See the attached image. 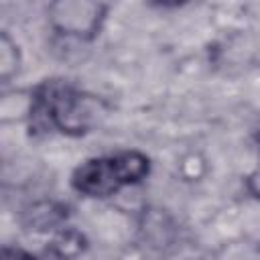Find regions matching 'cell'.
Returning <instances> with one entry per match:
<instances>
[{
	"label": "cell",
	"mask_w": 260,
	"mask_h": 260,
	"mask_svg": "<svg viewBox=\"0 0 260 260\" xmlns=\"http://www.w3.org/2000/svg\"><path fill=\"white\" fill-rule=\"evenodd\" d=\"M37 114H43L49 126L61 134L83 136L104 122L108 116V106L104 100L91 93L69 85L51 83L37 89Z\"/></svg>",
	"instance_id": "obj_2"
},
{
	"label": "cell",
	"mask_w": 260,
	"mask_h": 260,
	"mask_svg": "<svg viewBox=\"0 0 260 260\" xmlns=\"http://www.w3.org/2000/svg\"><path fill=\"white\" fill-rule=\"evenodd\" d=\"M37 114V89H10L0 98V122L14 124L32 120Z\"/></svg>",
	"instance_id": "obj_5"
},
{
	"label": "cell",
	"mask_w": 260,
	"mask_h": 260,
	"mask_svg": "<svg viewBox=\"0 0 260 260\" xmlns=\"http://www.w3.org/2000/svg\"><path fill=\"white\" fill-rule=\"evenodd\" d=\"M108 6L93 0H55L47 6V20L57 35L91 41L106 22Z\"/></svg>",
	"instance_id": "obj_3"
},
{
	"label": "cell",
	"mask_w": 260,
	"mask_h": 260,
	"mask_svg": "<svg viewBox=\"0 0 260 260\" xmlns=\"http://www.w3.org/2000/svg\"><path fill=\"white\" fill-rule=\"evenodd\" d=\"M179 173L185 181H199L207 173V160L199 152H187L179 162Z\"/></svg>",
	"instance_id": "obj_8"
},
{
	"label": "cell",
	"mask_w": 260,
	"mask_h": 260,
	"mask_svg": "<svg viewBox=\"0 0 260 260\" xmlns=\"http://www.w3.org/2000/svg\"><path fill=\"white\" fill-rule=\"evenodd\" d=\"M246 189H248V193H250L254 199L260 201V165H256V167L248 173V177H246Z\"/></svg>",
	"instance_id": "obj_9"
},
{
	"label": "cell",
	"mask_w": 260,
	"mask_h": 260,
	"mask_svg": "<svg viewBox=\"0 0 260 260\" xmlns=\"http://www.w3.org/2000/svg\"><path fill=\"white\" fill-rule=\"evenodd\" d=\"M22 221L26 225V230L32 232H57L65 225L67 221V209L57 203V201H35L30 203L24 213H22Z\"/></svg>",
	"instance_id": "obj_4"
},
{
	"label": "cell",
	"mask_w": 260,
	"mask_h": 260,
	"mask_svg": "<svg viewBox=\"0 0 260 260\" xmlns=\"http://www.w3.org/2000/svg\"><path fill=\"white\" fill-rule=\"evenodd\" d=\"M2 260H35L28 252L18 250V248H4L2 250Z\"/></svg>",
	"instance_id": "obj_10"
},
{
	"label": "cell",
	"mask_w": 260,
	"mask_h": 260,
	"mask_svg": "<svg viewBox=\"0 0 260 260\" xmlns=\"http://www.w3.org/2000/svg\"><path fill=\"white\" fill-rule=\"evenodd\" d=\"M85 248H87L85 236L79 230L71 228V225H63L61 230H57V232L51 234L49 250L59 260H75L77 256L83 254Z\"/></svg>",
	"instance_id": "obj_6"
},
{
	"label": "cell",
	"mask_w": 260,
	"mask_h": 260,
	"mask_svg": "<svg viewBox=\"0 0 260 260\" xmlns=\"http://www.w3.org/2000/svg\"><path fill=\"white\" fill-rule=\"evenodd\" d=\"M150 173V160L138 150H122L116 154L93 156L83 160L71 175L77 193L93 199L118 195L122 189L142 183Z\"/></svg>",
	"instance_id": "obj_1"
},
{
	"label": "cell",
	"mask_w": 260,
	"mask_h": 260,
	"mask_svg": "<svg viewBox=\"0 0 260 260\" xmlns=\"http://www.w3.org/2000/svg\"><path fill=\"white\" fill-rule=\"evenodd\" d=\"M20 63H22V57H20L18 45L12 41V37L6 30H2L0 32V79L2 83H8L14 75H18Z\"/></svg>",
	"instance_id": "obj_7"
}]
</instances>
